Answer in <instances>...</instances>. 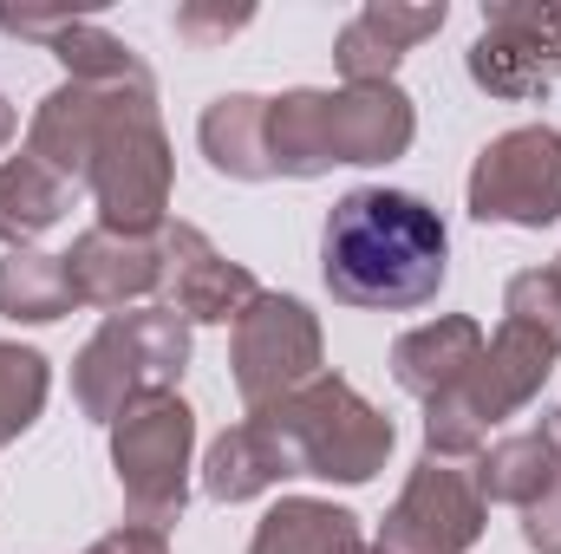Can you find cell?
Segmentation results:
<instances>
[{
    "mask_svg": "<svg viewBox=\"0 0 561 554\" xmlns=\"http://www.w3.org/2000/svg\"><path fill=\"white\" fill-rule=\"evenodd\" d=\"M46 392H53L46 353H33V346H20V339H0V443H20V437L39 424Z\"/></svg>",
    "mask_w": 561,
    "mask_h": 554,
    "instance_id": "24",
    "label": "cell"
},
{
    "mask_svg": "<svg viewBox=\"0 0 561 554\" xmlns=\"http://www.w3.org/2000/svg\"><path fill=\"white\" fill-rule=\"evenodd\" d=\"M85 554H170V535L163 529H144V522H125V529L99 535Z\"/></svg>",
    "mask_w": 561,
    "mask_h": 554,
    "instance_id": "30",
    "label": "cell"
},
{
    "mask_svg": "<svg viewBox=\"0 0 561 554\" xmlns=\"http://www.w3.org/2000/svg\"><path fill=\"white\" fill-rule=\"evenodd\" d=\"M183 372H190V320L176 307L105 313L72 359V405L112 430L131 405L176 392Z\"/></svg>",
    "mask_w": 561,
    "mask_h": 554,
    "instance_id": "2",
    "label": "cell"
},
{
    "mask_svg": "<svg viewBox=\"0 0 561 554\" xmlns=\"http://www.w3.org/2000/svg\"><path fill=\"white\" fill-rule=\"evenodd\" d=\"M170 183H176V157H170L163 118H157V85H131V92H118L105 131L92 143V163H85L99 229L157 242L170 222Z\"/></svg>",
    "mask_w": 561,
    "mask_h": 554,
    "instance_id": "3",
    "label": "cell"
},
{
    "mask_svg": "<svg viewBox=\"0 0 561 554\" xmlns=\"http://www.w3.org/2000/svg\"><path fill=\"white\" fill-rule=\"evenodd\" d=\"M196 143H203L209 170L229 176V183H268L275 176V163H268V99H255V92H222L216 105H203Z\"/></svg>",
    "mask_w": 561,
    "mask_h": 554,
    "instance_id": "17",
    "label": "cell"
},
{
    "mask_svg": "<svg viewBox=\"0 0 561 554\" xmlns=\"http://www.w3.org/2000/svg\"><path fill=\"white\" fill-rule=\"evenodd\" d=\"M66 275L79 307H105V313H125L150 300L163 287V249L144 242V235H112V229H85L66 255Z\"/></svg>",
    "mask_w": 561,
    "mask_h": 554,
    "instance_id": "15",
    "label": "cell"
},
{
    "mask_svg": "<svg viewBox=\"0 0 561 554\" xmlns=\"http://www.w3.org/2000/svg\"><path fill=\"white\" fill-rule=\"evenodd\" d=\"M320 280L359 313H419L450 280V229L412 189H346L320 229Z\"/></svg>",
    "mask_w": 561,
    "mask_h": 554,
    "instance_id": "1",
    "label": "cell"
},
{
    "mask_svg": "<svg viewBox=\"0 0 561 554\" xmlns=\"http://www.w3.org/2000/svg\"><path fill=\"white\" fill-rule=\"evenodd\" d=\"M268 163H275V176H294V183H313V176L333 170L327 92L294 85V92L268 99Z\"/></svg>",
    "mask_w": 561,
    "mask_h": 554,
    "instance_id": "21",
    "label": "cell"
},
{
    "mask_svg": "<svg viewBox=\"0 0 561 554\" xmlns=\"http://www.w3.org/2000/svg\"><path fill=\"white\" fill-rule=\"evenodd\" d=\"M556 275H561V255H556Z\"/></svg>",
    "mask_w": 561,
    "mask_h": 554,
    "instance_id": "33",
    "label": "cell"
},
{
    "mask_svg": "<svg viewBox=\"0 0 561 554\" xmlns=\"http://www.w3.org/2000/svg\"><path fill=\"white\" fill-rule=\"evenodd\" d=\"M366 529L353 509L320 503V496H280L275 509L255 522L249 554H366Z\"/></svg>",
    "mask_w": 561,
    "mask_h": 554,
    "instance_id": "18",
    "label": "cell"
},
{
    "mask_svg": "<svg viewBox=\"0 0 561 554\" xmlns=\"http://www.w3.org/2000/svg\"><path fill=\"white\" fill-rule=\"evenodd\" d=\"M470 216L490 229H549L561 222V131L516 125L490 138L470 163Z\"/></svg>",
    "mask_w": 561,
    "mask_h": 554,
    "instance_id": "8",
    "label": "cell"
},
{
    "mask_svg": "<svg viewBox=\"0 0 561 554\" xmlns=\"http://www.w3.org/2000/svg\"><path fill=\"white\" fill-rule=\"evenodd\" d=\"M53 59L66 66L72 85H144V79H150V66L138 59V46L118 39V33L99 26V20H72V26L53 39Z\"/></svg>",
    "mask_w": 561,
    "mask_h": 554,
    "instance_id": "23",
    "label": "cell"
},
{
    "mask_svg": "<svg viewBox=\"0 0 561 554\" xmlns=\"http://www.w3.org/2000/svg\"><path fill=\"white\" fill-rule=\"evenodd\" d=\"M13 131H20V118H13V105H7V99H0V150H7V143H13Z\"/></svg>",
    "mask_w": 561,
    "mask_h": 554,
    "instance_id": "31",
    "label": "cell"
},
{
    "mask_svg": "<svg viewBox=\"0 0 561 554\" xmlns=\"http://www.w3.org/2000/svg\"><path fill=\"white\" fill-rule=\"evenodd\" d=\"M359 13H366V20L392 39V46H405V53H412L419 39H431V33H444V20H450V7H444V0H431V7H405V0H366Z\"/></svg>",
    "mask_w": 561,
    "mask_h": 554,
    "instance_id": "26",
    "label": "cell"
},
{
    "mask_svg": "<svg viewBox=\"0 0 561 554\" xmlns=\"http://www.w3.org/2000/svg\"><path fill=\"white\" fill-rule=\"evenodd\" d=\"M157 249H163L170 307H176L190 326H236V320L249 313V300L262 293V280L249 275L242 262H229L196 222H163Z\"/></svg>",
    "mask_w": 561,
    "mask_h": 554,
    "instance_id": "11",
    "label": "cell"
},
{
    "mask_svg": "<svg viewBox=\"0 0 561 554\" xmlns=\"http://www.w3.org/2000/svg\"><path fill=\"white\" fill-rule=\"evenodd\" d=\"M327 339H320V313L300 293H275L262 287L249 300V313L229 333V372L249 412H268L280 399H294L307 379H320L327 366Z\"/></svg>",
    "mask_w": 561,
    "mask_h": 554,
    "instance_id": "7",
    "label": "cell"
},
{
    "mask_svg": "<svg viewBox=\"0 0 561 554\" xmlns=\"http://www.w3.org/2000/svg\"><path fill=\"white\" fill-rule=\"evenodd\" d=\"M268 417L287 430V443H294V457H300V476L346 483V489L373 483V476L386 470L392 443H399L392 417L379 412V405H366L359 385L340 379V372L307 379L294 399L268 405Z\"/></svg>",
    "mask_w": 561,
    "mask_h": 554,
    "instance_id": "4",
    "label": "cell"
},
{
    "mask_svg": "<svg viewBox=\"0 0 561 554\" xmlns=\"http://www.w3.org/2000/svg\"><path fill=\"white\" fill-rule=\"evenodd\" d=\"M249 20H255V7H209V0H190V7H176V39H190V46H222V39H236Z\"/></svg>",
    "mask_w": 561,
    "mask_h": 554,
    "instance_id": "27",
    "label": "cell"
},
{
    "mask_svg": "<svg viewBox=\"0 0 561 554\" xmlns=\"http://www.w3.org/2000/svg\"><path fill=\"white\" fill-rule=\"evenodd\" d=\"M556 359H561V275L556 268H523L503 287V326H496V339L483 346V359L470 372L477 412L490 424L529 412L542 399Z\"/></svg>",
    "mask_w": 561,
    "mask_h": 554,
    "instance_id": "5",
    "label": "cell"
},
{
    "mask_svg": "<svg viewBox=\"0 0 561 554\" xmlns=\"http://www.w3.org/2000/svg\"><path fill=\"white\" fill-rule=\"evenodd\" d=\"M79 13H33V7H0V33L7 39H33V46H46L53 53V39L72 26Z\"/></svg>",
    "mask_w": 561,
    "mask_h": 554,
    "instance_id": "28",
    "label": "cell"
},
{
    "mask_svg": "<svg viewBox=\"0 0 561 554\" xmlns=\"http://www.w3.org/2000/svg\"><path fill=\"white\" fill-rule=\"evenodd\" d=\"M112 470H118V489H125V509L144 529H163L183 516L190 503V470H196V412L163 392V399H144L112 424Z\"/></svg>",
    "mask_w": 561,
    "mask_h": 554,
    "instance_id": "6",
    "label": "cell"
},
{
    "mask_svg": "<svg viewBox=\"0 0 561 554\" xmlns=\"http://www.w3.org/2000/svg\"><path fill=\"white\" fill-rule=\"evenodd\" d=\"M294 476H300V457H294L287 430L268 412H249L242 424H229L209 443V457H203V496L209 503H229V509L268 496V489L294 483Z\"/></svg>",
    "mask_w": 561,
    "mask_h": 554,
    "instance_id": "13",
    "label": "cell"
},
{
    "mask_svg": "<svg viewBox=\"0 0 561 554\" xmlns=\"http://www.w3.org/2000/svg\"><path fill=\"white\" fill-rule=\"evenodd\" d=\"M79 307L66 255H39V249H13L0 262V313L13 326H53Z\"/></svg>",
    "mask_w": 561,
    "mask_h": 554,
    "instance_id": "22",
    "label": "cell"
},
{
    "mask_svg": "<svg viewBox=\"0 0 561 554\" xmlns=\"http://www.w3.org/2000/svg\"><path fill=\"white\" fill-rule=\"evenodd\" d=\"M366 554H373V549H366Z\"/></svg>",
    "mask_w": 561,
    "mask_h": 554,
    "instance_id": "34",
    "label": "cell"
},
{
    "mask_svg": "<svg viewBox=\"0 0 561 554\" xmlns=\"http://www.w3.org/2000/svg\"><path fill=\"white\" fill-rule=\"evenodd\" d=\"M483 522H490V503L477 496L470 470L419 457V470L405 476L399 503L373 535V554H470L483 542Z\"/></svg>",
    "mask_w": 561,
    "mask_h": 554,
    "instance_id": "10",
    "label": "cell"
},
{
    "mask_svg": "<svg viewBox=\"0 0 561 554\" xmlns=\"http://www.w3.org/2000/svg\"><path fill=\"white\" fill-rule=\"evenodd\" d=\"M327 131H333V163L373 170V163H392L412 150L419 105L399 79L392 85H340V92H327Z\"/></svg>",
    "mask_w": 561,
    "mask_h": 554,
    "instance_id": "12",
    "label": "cell"
},
{
    "mask_svg": "<svg viewBox=\"0 0 561 554\" xmlns=\"http://www.w3.org/2000/svg\"><path fill=\"white\" fill-rule=\"evenodd\" d=\"M72 196H79V183H66L39 157H26V150L7 157L0 163V242H7V255L33 249L46 229H59L66 209H72Z\"/></svg>",
    "mask_w": 561,
    "mask_h": 554,
    "instance_id": "20",
    "label": "cell"
},
{
    "mask_svg": "<svg viewBox=\"0 0 561 554\" xmlns=\"http://www.w3.org/2000/svg\"><path fill=\"white\" fill-rule=\"evenodd\" d=\"M483 346L490 339H483V326L470 313H437V320H424V326L392 339V379L412 399H437V392H450V385H463L477 372Z\"/></svg>",
    "mask_w": 561,
    "mask_h": 554,
    "instance_id": "16",
    "label": "cell"
},
{
    "mask_svg": "<svg viewBox=\"0 0 561 554\" xmlns=\"http://www.w3.org/2000/svg\"><path fill=\"white\" fill-rule=\"evenodd\" d=\"M463 66L470 85L503 105L549 99L561 85V0H490Z\"/></svg>",
    "mask_w": 561,
    "mask_h": 554,
    "instance_id": "9",
    "label": "cell"
},
{
    "mask_svg": "<svg viewBox=\"0 0 561 554\" xmlns=\"http://www.w3.org/2000/svg\"><path fill=\"white\" fill-rule=\"evenodd\" d=\"M399 59H405V46H392L366 13H353V20L340 26V39H333V66H340L346 85H392Z\"/></svg>",
    "mask_w": 561,
    "mask_h": 554,
    "instance_id": "25",
    "label": "cell"
},
{
    "mask_svg": "<svg viewBox=\"0 0 561 554\" xmlns=\"http://www.w3.org/2000/svg\"><path fill=\"white\" fill-rule=\"evenodd\" d=\"M549 437H556V450H561V405L549 412Z\"/></svg>",
    "mask_w": 561,
    "mask_h": 554,
    "instance_id": "32",
    "label": "cell"
},
{
    "mask_svg": "<svg viewBox=\"0 0 561 554\" xmlns=\"http://www.w3.org/2000/svg\"><path fill=\"white\" fill-rule=\"evenodd\" d=\"M144 85H157V79H144ZM118 92H131V85H72V79L53 85V92L33 105V118H26V157H39V163L59 170L66 183H85L92 143L105 131Z\"/></svg>",
    "mask_w": 561,
    "mask_h": 554,
    "instance_id": "14",
    "label": "cell"
},
{
    "mask_svg": "<svg viewBox=\"0 0 561 554\" xmlns=\"http://www.w3.org/2000/svg\"><path fill=\"white\" fill-rule=\"evenodd\" d=\"M470 483H477V496H483V503L536 509V503L561 483V450H556V437H549V424H542V430H516V437L490 443V450L477 457Z\"/></svg>",
    "mask_w": 561,
    "mask_h": 554,
    "instance_id": "19",
    "label": "cell"
},
{
    "mask_svg": "<svg viewBox=\"0 0 561 554\" xmlns=\"http://www.w3.org/2000/svg\"><path fill=\"white\" fill-rule=\"evenodd\" d=\"M523 542L536 554H561V483L536 503V509H523Z\"/></svg>",
    "mask_w": 561,
    "mask_h": 554,
    "instance_id": "29",
    "label": "cell"
}]
</instances>
